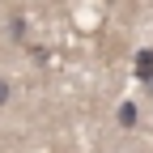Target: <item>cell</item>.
Instances as JSON below:
<instances>
[{
    "label": "cell",
    "mask_w": 153,
    "mask_h": 153,
    "mask_svg": "<svg viewBox=\"0 0 153 153\" xmlns=\"http://www.w3.org/2000/svg\"><path fill=\"white\" fill-rule=\"evenodd\" d=\"M132 72H136V81H145V85H153V47H145V51H136V60H132Z\"/></svg>",
    "instance_id": "obj_1"
},
{
    "label": "cell",
    "mask_w": 153,
    "mask_h": 153,
    "mask_svg": "<svg viewBox=\"0 0 153 153\" xmlns=\"http://www.w3.org/2000/svg\"><path fill=\"white\" fill-rule=\"evenodd\" d=\"M136 102H119V128H136Z\"/></svg>",
    "instance_id": "obj_2"
},
{
    "label": "cell",
    "mask_w": 153,
    "mask_h": 153,
    "mask_svg": "<svg viewBox=\"0 0 153 153\" xmlns=\"http://www.w3.org/2000/svg\"><path fill=\"white\" fill-rule=\"evenodd\" d=\"M9 38H13V43L26 38V17H9Z\"/></svg>",
    "instance_id": "obj_3"
},
{
    "label": "cell",
    "mask_w": 153,
    "mask_h": 153,
    "mask_svg": "<svg viewBox=\"0 0 153 153\" xmlns=\"http://www.w3.org/2000/svg\"><path fill=\"white\" fill-rule=\"evenodd\" d=\"M9 102H13V81L0 76V106H9Z\"/></svg>",
    "instance_id": "obj_4"
}]
</instances>
